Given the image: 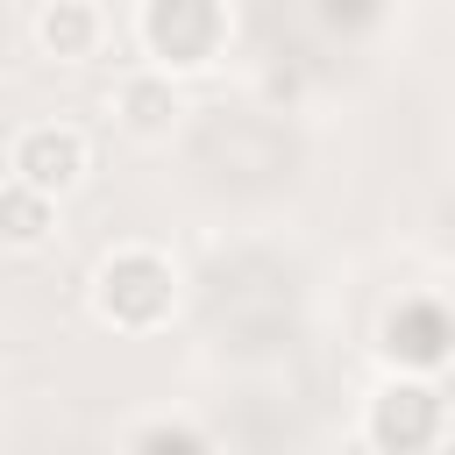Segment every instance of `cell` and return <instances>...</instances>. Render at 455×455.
Here are the masks:
<instances>
[{"instance_id":"obj_4","label":"cell","mask_w":455,"mask_h":455,"mask_svg":"<svg viewBox=\"0 0 455 455\" xmlns=\"http://www.w3.org/2000/svg\"><path fill=\"white\" fill-rule=\"evenodd\" d=\"M384 355L398 363V370H441L448 355H455V313L441 306V299H405L391 320H384Z\"/></svg>"},{"instance_id":"obj_5","label":"cell","mask_w":455,"mask_h":455,"mask_svg":"<svg viewBox=\"0 0 455 455\" xmlns=\"http://www.w3.org/2000/svg\"><path fill=\"white\" fill-rule=\"evenodd\" d=\"M14 178L36 185V192H50V199H64V192L85 178V135H78V128H57V121L28 128V135L14 142Z\"/></svg>"},{"instance_id":"obj_1","label":"cell","mask_w":455,"mask_h":455,"mask_svg":"<svg viewBox=\"0 0 455 455\" xmlns=\"http://www.w3.org/2000/svg\"><path fill=\"white\" fill-rule=\"evenodd\" d=\"M178 306V277L156 249H114L100 270H92V313L121 334H149L164 327Z\"/></svg>"},{"instance_id":"obj_10","label":"cell","mask_w":455,"mask_h":455,"mask_svg":"<svg viewBox=\"0 0 455 455\" xmlns=\"http://www.w3.org/2000/svg\"><path fill=\"white\" fill-rule=\"evenodd\" d=\"M377 14V0H320V21L327 28H363Z\"/></svg>"},{"instance_id":"obj_6","label":"cell","mask_w":455,"mask_h":455,"mask_svg":"<svg viewBox=\"0 0 455 455\" xmlns=\"http://www.w3.org/2000/svg\"><path fill=\"white\" fill-rule=\"evenodd\" d=\"M92 43H100L92 0H43V14H36V50H43V57L78 64V57H92Z\"/></svg>"},{"instance_id":"obj_2","label":"cell","mask_w":455,"mask_h":455,"mask_svg":"<svg viewBox=\"0 0 455 455\" xmlns=\"http://www.w3.org/2000/svg\"><path fill=\"white\" fill-rule=\"evenodd\" d=\"M228 43V7L220 0H142V50L156 71H199Z\"/></svg>"},{"instance_id":"obj_7","label":"cell","mask_w":455,"mask_h":455,"mask_svg":"<svg viewBox=\"0 0 455 455\" xmlns=\"http://www.w3.org/2000/svg\"><path fill=\"white\" fill-rule=\"evenodd\" d=\"M114 114L128 135H171L178 121V92H171V71H135L121 92H114Z\"/></svg>"},{"instance_id":"obj_3","label":"cell","mask_w":455,"mask_h":455,"mask_svg":"<svg viewBox=\"0 0 455 455\" xmlns=\"http://www.w3.org/2000/svg\"><path fill=\"white\" fill-rule=\"evenodd\" d=\"M441 391L412 370V377H398V384H384L377 398H370V448H384V455H412V448H434L441 441Z\"/></svg>"},{"instance_id":"obj_9","label":"cell","mask_w":455,"mask_h":455,"mask_svg":"<svg viewBox=\"0 0 455 455\" xmlns=\"http://www.w3.org/2000/svg\"><path fill=\"white\" fill-rule=\"evenodd\" d=\"M128 448H178V455H199L206 434H199V427H171V419H156V427H135Z\"/></svg>"},{"instance_id":"obj_8","label":"cell","mask_w":455,"mask_h":455,"mask_svg":"<svg viewBox=\"0 0 455 455\" xmlns=\"http://www.w3.org/2000/svg\"><path fill=\"white\" fill-rule=\"evenodd\" d=\"M50 228H57V199L36 192V185H21V178H7L0 185V242L36 249V242H50Z\"/></svg>"}]
</instances>
